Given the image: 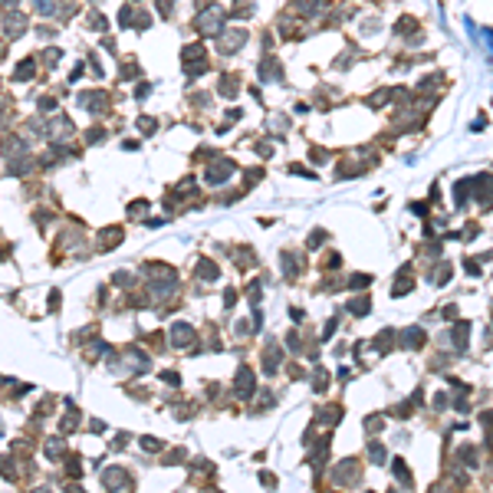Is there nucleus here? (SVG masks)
Masks as SVG:
<instances>
[{"mask_svg": "<svg viewBox=\"0 0 493 493\" xmlns=\"http://www.w3.org/2000/svg\"><path fill=\"white\" fill-rule=\"evenodd\" d=\"M27 30V17L23 13H10V20H7V36H17Z\"/></svg>", "mask_w": 493, "mask_h": 493, "instance_id": "f257e3e1", "label": "nucleus"}, {"mask_svg": "<svg viewBox=\"0 0 493 493\" xmlns=\"http://www.w3.org/2000/svg\"><path fill=\"white\" fill-rule=\"evenodd\" d=\"M30 76H33V59H23V66H17L13 79H30Z\"/></svg>", "mask_w": 493, "mask_h": 493, "instance_id": "f03ea898", "label": "nucleus"}, {"mask_svg": "<svg viewBox=\"0 0 493 493\" xmlns=\"http://www.w3.org/2000/svg\"><path fill=\"white\" fill-rule=\"evenodd\" d=\"M0 4H4V7H17L20 0H0Z\"/></svg>", "mask_w": 493, "mask_h": 493, "instance_id": "20e7f679", "label": "nucleus"}, {"mask_svg": "<svg viewBox=\"0 0 493 493\" xmlns=\"http://www.w3.org/2000/svg\"><path fill=\"white\" fill-rule=\"evenodd\" d=\"M36 7H40V13H53V0H36Z\"/></svg>", "mask_w": 493, "mask_h": 493, "instance_id": "7ed1b4c3", "label": "nucleus"}]
</instances>
